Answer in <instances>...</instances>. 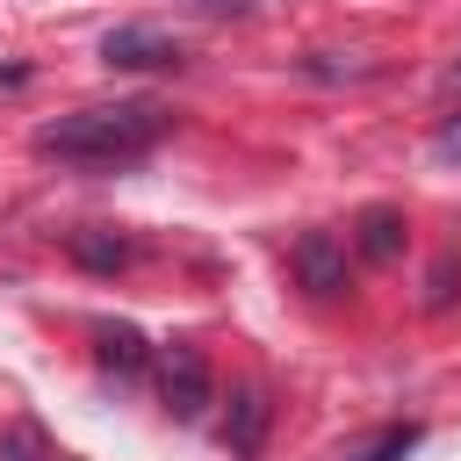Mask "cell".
Here are the masks:
<instances>
[{
  "mask_svg": "<svg viewBox=\"0 0 461 461\" xmlns=\"http://www.w3.org/2000/svg\"><path fill=\"white\" fill-rule=\"evenodd\" d=\"M295 274H303L310 295H339V288H346V252H339V238H331V230H303V238H295Z\"/></svg>",
  "mask_w": 461,
  "mask_h": 461,
  "instance_id": "277c9868",
  "label": "cell"
},
{
  "mask_svg": "<svg viewBox=\"0 0 461 461\" xmlns=\"http://www.w3.org/2000/svg\"><path fill=\"white\" fill-rule=\"evenodd\" d=\"M454 79H461V65H454Z\"/></svg>",
  "mask_w": 461,
  "mask_h": 461,
  "instance_id": "5bb4252c",
  "label": "cell"
},
{
  "mask_svg": "<svg viewBox=\"0 0 461 461\" xmlns=\"http://www.w3.org/2000/svg\"><path fill=\"white\" fill-rule=\"evenodd\" d=\"M166 130H173V115L137 94V101H94V108H72V115L43 122L36 130V151L43 158H65V166H130Z\"/></svg>",
  "mask_w": 461,
  "mask_h": 461,
  "instance_id": "6da1fadb",
  "label": "cell"
},
{
  "mask_svg": "<svg viewBox=\"0 0 461 461\" xmlns=\"http://www.w3.org/2000/svg\"><path fill=\"white\" fill-rule=\"evenodd\" d=\"M94 339H101V367H115V375H137L144 367V339L130 324H101Z\"/></svg>",
  "mask_w": 461,
  "mask_h": 461,
  "instance_id": "ba28073f",
  "label": "cell"
},
{
  "mask_svg": "<svg viewBox=\"0 0 461 461\" xmlns=\"http://www.w3.org/2000/svg\"><path fill=\"white\" fill-rule=\"evenodd\" d=\"M360 252H367V259H396V252H403V216L382 209V202L360 209Z\"/></svg>",
  "mask_w": 461,
  "mask_h": 461,
  "instance_id": "52a82bcc",
  "label": "cell"
},
{
  "mask_svg": "<svg viewBox=\"0 0 461 461\" xmlns=\"http://www.w3.org/2000/svg\"><path fill=\"white\" fill-rule=\"evenodd\" d=\"M158 403H166L180 425L202 418V403H209V360H202V346H187V339L158 346Z\"/></svg>",
  "mask_w": 461,
  "mask_h": 461,
  "instance_id": "7a4b0ae2",
  "label": "cell"
},
{
  "mask_svg": "<svg viewBox=\"0 0 461 461\" xmlns=\"http://www.w3.org/2000/svg\"><path fill=\"white\" fill-rule=\"evenodd\" d=\"M454 281H461V259L439 252V259H432V281H425V310H447V303H454Z\"/></svg>",
  "mask_w": 461,
  "mask_h": 461,
  "instance_id": "9c48e42d",
  "label": "cell"
},
{
  "mask_svg": "<svg viewBox=\"0 0 461 461\" xmlns=\"http://www.w3.org/2000/svg\"><path fill=\"white\" fill-rule=\"evenodd\" d=\"M72 259L94 267V274H115V267H130V238L108 230V223H86V230H72Z\"/></svg>",
  "mask_w": 461,
  "mask_h": 461,
  "instance_id": "8992f818",
  "label": "cell"
},
{
  "mask_svg": "<svg viewBox=\"0 0 461 461\" xmlns=\"http://www.w3.org/2000/svg\"><path fill=\"white\" fill-rule=\"evenodd\" d=\"M101 65H115V72L180 65V43H173L166 29H151V22H122V29H108V36H101Z\"/></svg>",
  "mask_w": 461,
  "mask_h": 461,
  "instance_id": "3957f363",
  "label": "cell"
},
{
  "mask_svg": "<svg viewBox=\"0 0 461 461\" xmlns=\"http://www.w3.org/2000/svg\"><path fill=\"white\" fill-rule=\"evenodd\" d=\"M14 461H50V454H43V439H36V425H22V432H14Z\"/></svg>",
  "mask_w": 461,
  "mask_h": 461,
  "instance_id": "7c38bea8",
  "label": "cell"
},
{
  "mask_svg": "<svg viewBox=\"0 0 461 461\" xmlns=\"http://www.w3.org/2000/svg\"><path fill=\"white\" fill-rule=\"evenodd\" d=\"M187 7H202V14H245L252 0H187Z\"/></svg>",
  "mask_w": 461,
  "mask_h": 461,
  "instance_id": "4fadbf2b",
  "label": "cell"
},
{
  "mask_svg": "<svg viewBox=\"0 0 461 461\" xmlns=\"http://www.w3.org/2000/svg\"><path fill=\"white\" fill-rule=\"evenodd\" d=\"M259 439H267V389H259V382H245V389L230 396L223 447H230V461H252V454H259Z\"/></svg>",
  "mask_w": 461,
  "mask_h": 461,
  "instance_id": "5b68a950",
  "label": "cell"
},
{
  "mask_svg": "<svg viewBox=\"0 0 461 461\" xmlns=\"http://www.w3.org/2000/svg\"><path fill=\"white\" fill-rule=\"evenodd\" d=\"M411 447H418V425H389V432L367 447V461H403Z\"/></svg>",
  "mask_w": 461,
  "mask_h": 461,
  "instance_id": "30bf717a",
  "label": "cell"
},
{
  "mask_svg": "<svg viewBox=\"0 0 461 461\" xmlns=\"http://www.w3.org/2000/svg\"><path fill=\"white\" fill-rule=\"evenodd\" d=\"M432 151H439V158H454V166H461V115H454V122H439V137H432Z\"/></svg>",
  "mask_w": 461,
  "mask_h": 461,
  "instance_id": "8fae6325",
  "label": "cell"
}]
</instances>
